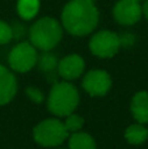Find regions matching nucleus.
<instances>
[{"instance_id":"nucleus-1","label":"nucleus","mask_w":148,"mask_h":149,"mask_svg":"<svg viewBox=\"0 0 148 149\" xmlns=\"http://www.w3.org/2000/svg\"><path fill=\"white\" fill-rule=\"evenodd\" d=\"M100 12L93 0H70L62 10V26L75 37L93 33L98 25Z\"/></svg>"},{"instance_id":"nucleus-2","label":"nucleus","mask_w":148,"mask_h":149,"mask_svg":"<svg viewBox=\"0 0 148 149\" xmlns=\"http://www.w3.org/2000/svg\"><path fill=\"white\" fill-rule=\"evenodd\" d=\"M80 102L79 90L71 81H57L47 95V109L57 118H64L73 113Z\"/></svg>"},{"instance_id":"nucleus-3","label":"nucleus","mask_w":148,"mask_h":149,"mask_svg":"<svg viewBox=\"0 0 148 149\" xmlns=\"http://www.w3.org/2000/svg\"><path fill=\"white\" fill-rule=\"evenodd\" d=\"M63 37V26L52 17H42L29 29V42L41 51H51Z\"/></svg>"},{"instance_id":"nucleus-4","label":"nucleus","mask_w":148,"mask_h":149,"mask_svg":"<svg viewBox=\"0 0 148 149\" xmlns=\"http://www.w3.org/2000/svg\"><path fill=\"white\" fill-rule=\"evenodd\" d=\"M68 132L63 120L58 118H47L41 120L33 128V139L43 148H55L67 140Z\"/></svg>"},{"instance_id":"nucleus-5","label":"nucleus","mask_w":148,"mask_h":149,"mask_svg":"<svg viewBox=\"0 0 148 149\" xmlns=\"http://www.w3.org/2000/svg\"><path fill=\"white\" fill-rule=\"evenodd\" d=\"M38 52L30 42H20L17 43L8 55L9 68L15 72L26 73L37 65Z\"/></svg>"},{"instance_id":"nucleus-6","label":"nucleus","mask_w":148,"mask_h":149,"mask_svg":"<svg viewBox=\"0 0 148 149\" xmlns=\"http://www.w3.org/2000/svg\"><path fill=\"white\" fill-rule=\"evenodd\" d=\"M89 50L96 58L110 59L121 50L119 34L112 30L97 31L89 39Z\"/></svg>"},{"instance_id":"nucleus-7","label":"nucleus","mask_w":148,"mask_h":149,"mask_svg":"<svg viewBox=\"0 0 148 149\" xmlns=\"http://www.w3.org/2000/svg\"><path fill=\"white\" fill-rule=\"evenodd\" d=\"M81 77V86L92 97L106 95L112 89V76L104 70H89Z\"/></svg>"},{"instance_id":"nucleus-8","label":"nucleus","mask_w":148,"mask_h":149,"mask_svg":"<svg viewBox=\"0 0 148 149\" xmlns=\"http://www.w3.org/2000/svg\"><path fill=\"white\" fill-rule=\"evenodd\" d=\"M143 16L142 3L136 0H119L113 8V17L119 25L131 26L140 21Z\"/></svg>"},{"instance_id":"nucleus-9","label":"nucleus","mask_w":148,"mask_h":149,"mask_svg":"<svg viewBox=\"0 0 148 149\" xmlns=\"http://www.w3.org/2000/svg\"><path fill=\"white\" fill-rule=\"evenodd\" d=\"M57 72L66 81L80 79L85 72V60L79 54H68L59 60Z\"/></svg>"},{"instance_id":"nucleus-10","label":"nucleus","mask_w":148,"mask_h":149,"mask_svg":"<svg viewBox=\"0 0 148 149\" xmlns=\"http://www.w3.org/2000/svg\"><path fill=\"white\" fill-rule=\"evenodd\" d=\"M17 93V80L12 70L0 64V106L9 103Z\"/></svg>"},{"instance_id":"nucleus-11","label":"nucleus","mask_w":148,"mask_h":149,"mask_svg":"<svg viewBox=\"0 0 148 149\" xmlns=\"http://www.w3.org/2000/svg\"><path fill=\"white\" fill-rule=\"evenodd\" d=\"M130 110L133 114V118L136 122L143 124H148V92L140 90L135 93L131 98Z\"/></svg>"},{"instance_id":"nucleus-12","label":"nucleus","mask_w":148,"mask_h":149,"mask_svg":"<svg viewBox=\"0 0 148 149\" xmlns=\"http://www.w3.org/2000/svg\"><path fill=\"white\" fill-rule=\"evenodd\" d=\"M125 139L131 145H142L148 140V127L143 123L130 124L125 130Z\"/></svg>"},{"instance_id":"nucleus-13","label":"nucleus","mask_w":148,"mask_h":149,"mask_svg":"<svg viewBox=\"0 0 148 149\" xmlns=\"http://www.w3.org/2000/svg\"><path fill=\"white\" fill-rule=\"evenodd\" d=\"M68 149H97L96 140L85 131H77L70 134L67 137Z\"/></svg>"},{"instance_id":"nucleus-14","label":"nucleus","mask_w":148,"mask_h":149,"mask_svg":"<svg viewBox=\"0 0 148 149\" xmlns=\"http://www.w3.org/2000/svg\"><path fill=\"white\" fill-rule=\"evenodd\" d=\"M58 63H59L58 56L50 51H42V55H38V60H37V65H38L39 71L46 74L57 72Z\"/></svg>"},{"instance_id":"nucleus-15","label":"nucleus","mask_w":148,"mask_h":149,"mask_svg":"<svg viewBox=\"0 0 148 149\" xmlns=\"http://www.w3.org/2000/svg\"><path fill=\"white\" fill-rule=\"evenodd\" d=\"M39 0H18L17 13L22 20H33L39 12Z\"/></svg>"},{"instance_id":"nucleus-16","label":"nucleus","mask_w":148,"mask_h":149,"mask_svg":"<svg viewBox=\"0 0 148 149\" xmlns=\"http://www.w3.org/2000/svg\"><path fill=\"white\" fill-rule=\"evenodd\" d=\"M84 118L79 114H76L75 111L68 115L64 116V120H63V124H64L66 130H67L68 134H73V132H77V131H81L84 127Z\"/></svg>"},{"instance_id":"nucleus-17","label":"nucleus","mask_w":148,"mask_h":149,"mask_svg":"<svg viewBox=\"0 0 148 149\" xmlns=\"http://www.w3.org/2000/svg\"><path fill=\"white\" fill-rule=\"evenodd\" d=\"M13 33H12V26L7 24L5 21L0 20V45H7L12 41Z\"/></svg>"},{"instance_id":"nucleus-18","label":"nucleus","mask_w":148,"mask_h":149,"mask_svg":"<svg viewBox=\"0 0 148 149\" xmlns=\"http://www.w3.org/2000/svg\"><path fill=\"white\" fill-rule=\"evenodd\" d=\"M28 98L34 103H42L45 101V94L37 86H28L25 90Z\"/></svg>"},{"instance_id":"nucleus-19","label":"nucleus","mask_w":148,"mask_h":149,"mask_svg":"<svg viewBox=\"0 0 148 149\" xmlns=\"http://www.w3.org/2000/svg\"><path fill=\"white\" fill-rule=\"evenodd\" d=\"M135 36L133 33H122L119 34V42H121V47H125V49H128V47H133L135 45Z\"/></svg>"},{"instance_id":"nucleus-20","label":"nucleus","mask_w":148,"mask_h":149,"mask_svg":"<svg viewBox=\"0 0 148 149\" xmlns=\"http://www.w3.org/2000/svg\"><path fill=\"white\" fill-rule=\"evenodd\" d=\"M12 33L13 38H21L25 34V29L21 24H15V26H12Z\"/></svg>"},{"instance_id":"nucleus-21","label":"nucleus","mask_w":148,"mask_h":149,"mask_svg":"<svg viewBox=\"0 0 148 149\" xmlns=\"http://www.w3.org/2000/svg\"><path fill=\"white\" fill-rule=\"evenodd\" d=\"M142 10H143V16L148 20V0H144L142 4Z\"/></svg>"},{"instance_id":"nucleus-22","label":"nucleus","mask_w":148,"mask_h":149,"mask_svg":"<svg viewBox=\"0 0 148 149\" xmlns=\"http://www.w3.org/2000/svg\"><path fill=\"white\" fill-rule=\"evenodd\" d=\"M136 1H139V3H143V1H144V0H136Z\"/></svg>"},{"instance_id":"nucleus-23","label":"nucleus","mask_w":148,"mask_h":149,"mask_svg":"<svg viewBox=\"0 0 148 149\" xmlns=\"http://www.w3.org/2000/svg\"><path fill=\"white\" fill-rule=\"evenodd\" d=\"M93 1H94V0H93Z\"/></svg>"}]
</instances>
